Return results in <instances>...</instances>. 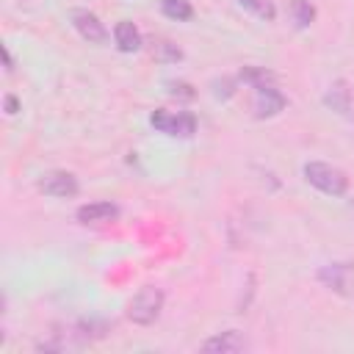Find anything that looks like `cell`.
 <instances>
[{"instance_id": "6da1fadb", "label": "cell", "mask_w": 354, "mask_h": 354, "mask_svg": "<svg viewBox=\"0 0 354 354\" xmlns=\"http://www.w3.org/2000/svg\"><path fill=\"white\" fill-rule=\"evenodd\" d=\"M301 174H304V180H307L313 188H318V191L326 194V196H343V194L348 191V174H346L343 169L332 166V163L310 160V163H304Z\"/></svg>"}, {"instance_id": "7a4b0ae2", "label": "cell", "mask_w": 354, "mask_h": 354, "mask_svg": "<svg viewBox=\"0 0 354 354\" xmlns=\"http://www.w3.org/2000/svg\"><path fill=\"white\" fill-rule=\"evenodd\" d=\"M163 310V290L155 288V285H144L138 288V293L127 301V318L138 326H149L158 321Z\"/></svg>"}, {"instance_id": "3957f363", "label": "cell", "mask_w": 354, "mask_h": 354, "mask_svg": "<svg viewBox=\"0 0 354 354\" xmlns=\"http://www.w3.org/2000/svg\"><path fill=\"white\" fill-rule=\"evenodd\" d=\"M149 124L171 138H191L196 133V116L191 111H169V108H158L149 116Z\"/></svg>"}, {"instance_id": "277c9868", "label": "cell", "mask_w": 354, "mask_h": 354, "mask_svg": "<svg viewBox=\"0 0 354 354\" xmlns=\"http://www.w3.org/2000/svg\"><path fill=\"white\" fill-rule=\"evenodd\" d=\"M318 282L337 296H354V263H326L318 268Z\"/></svg>"}, {"instance_id": "5b68a950", "label": "cell", "mask_w": 354, "mask_h": 354, "mask_svg": "<svg viewBox=\"0 0 354 354\" xmlns=\"http://www.w3.org/2000/svg\"><path fill=\"white\" fill-rule=\"evenodd\" d=\"M39 191H41L44 196L72 199V196H77L80 183H77V177H75L72 171H61V169H55V171H47V174L39 177Z\"/></svg>"}, {"instance_id": "8992f818", "label": "cell", "mask_w": 354, "mask_h": 354, "mask_svg": "<svg viewBox=\"0 0 354 354\" xmlns=\"http://www.w3.org/2000/svg\"><path fill=\"white\" fill-rule=\"evenodd\" d=\"M285 105H288V100H285V94L274 83L254 88V97H252V113H254V119H271L279 111H285Z\"/></svg>"}, {"instance_id": "52a82bcc", "label": "cell", "mask_w": 354, "mask_h": 354, "mask_svg": "<svg viewBox=\"0 0 354 354\" xmlns=\"http://www.w3.org/2000/svg\"><path fill=\"white\" fill-rule=\"evenodd\" d=\"M72 25L80 33V39H86L88 44H105L108 41V28L100 22V17L88 8H75L72 11Z\"/></svg>"}, {"instance_id": "ba28073f", "label": "cell", "mask_w": 354, "mask_h": 354, "mask_svg": "<svg viewBox=\"0 0 354 354\" xmlns=\"http://www.w3.org/2000/svg\"><path fill=\"white\" fill-rule=\"evenodd\" d=\"M199 348L205 354H241V351L249 348V340L238 329H227V332H218V335L207 337Z\"/></svg>"}, {"instance_id": "9c48e42d", "label": "cell", "mask_w": 354, "mask_h": 354, "mask_svg": "<svg viewBox=\"0 0 354 354\" xmlns=\"http://www.w3.org/2000/svg\"><path fill=\"white\" fill-rule=\"evenodd\" d=\"M324 102H326L332 111H337V113H343V116L354 119V91L348 88V83H346V80H335V83L326 88Z\"/></svg>"}, {"instance_id": "30bf717a", "label": "cell", "mask_w": 354, "mask_h": 354, "mask_svg": "<svg viewBox=\"0 0 354 354\" xmlns=\"http://www.w3.org/2000/svg\"><path fill=\"white\" fill-rule=\"evenodd\" d=\"M75 216L80 224H108L119 216V207L113 202H88V205H80Z\"/></svg>"}, {"instance_id": "8fae6325", "label": "cell", "mask_w": 354, "mask_h": 354, "mask_svg": "<svg viewBox=\"0 0 354 354\" xmlns=\"http://www.w3.org/2000/svg\"><path fill=\"white\" fill-rule=\"evenodd\" d=\"M113 41L122 53H136V50H141V30L130 19H122L113 25Z\"/></svg>"}, {"instance_id": "7c38bea8", "label": "cell", "mask_w": 354, "mask_h": 354, "mask_svg": "<svg viewBox=\"0 0 354 354\" xmlns=\"http://www.w3.org/2000/svg\"><path fill=\"white\" fill-rule=\"evenodd\" d=\"M160 11L174 22H188L194 17V6L188 0H160Z\"/></svg>"}, {"instance_id": "4fadbf2b", "label": "cell", "mask_w": 354, "mask_h": 354, "mask_svg": "<svg viewBox=\"0 0 354 354\" xmlns=\"http://www.w3.org/2000/svg\"><path fill=\"white\" fill-rule=\"evenodd\" d=\"M290 14L296 28H310L315 22V6L310 0H290Z\"/></svg>"}, {"instance_id": "5bb4252c", "label": "cell", "mask_w": 354, "mask_h": 354, "mask_svg": "<svg viewBox=\"0 0 354 354\" xmlns=\"http://www.w3.org/2000/svg\"><path fill=\"white\" fill-rule=\"evenodd\" d=\"M249 14H254L257 19H263V22H274L277 19V6H274V0H238Z\"/></svg>"}, {"instance_id": "9a60e30c", "label": "cell", "mask_w": 354, "mask_h": 354, "mask_svg": "<svg viewBox=\"0 0 354 354\" xmlns=\"http://www.w3.org/2000/svg\"><path fill=\"white\" fill-rule=\"evenodd\" d=\"M238 80H243V83H249L252 88H257V86L274 83V75H271L266 66H243V69L238 72Z\"/></svg>"}, {"instance_id": "2e32d148", "label": "cell", "mask_w": 354, "mask_h": 354, "mask_svg": "<svg viewBox=\"0 0 354 354\" xmlns=\"http://www.w3.org/2000/svg\"><path fill=\"white\" fill-rule=\"evenodd\" d=\"M152 58L160 61V64H177V61L183 58V50H180L177 44L166 41V39H158L155 47H152Z\"/></svg>"}, {"instance_id": "e0dca14e", "label": "cell", "mask_w": 354, "mask_h": 354, "mask_svg": "<svg viewBox=\"0 0 354 354\" xmlns=\"http://www.w3.org/2000/svg\"><path fill=\"white\" fill-rule=\"evenodd\" d=\"M169 91H171L174 97H185V100H191V97H194V91H191V86H188V83H169Z\"/></svg>"}, {"instance_id": "ac0fdd59", "label": "cell", "mask_w": 354, "mask_h": 354, "mask_svg": "<svg viewBox=\"0 0 354 354\" xmlns=\"http://www.w3.org/2000/svg\"><path fill=\"white\" fill-rule=\"evenodd\" d=\"M6 113H17V97H6Z\"/></svg>"}, {"instance_id": "d6986e66", "label": "cell", "mask_w": 354, "mask_h": 354, "mask_svg": "<svg viewBox=\"0 0 354 354\" xmlns=\"http://www.w3.org/2000/svg\"><path fill=\"white\" fill-rule=\"evenodd\" d=\"M3 55H6V72H14V61H11V53H8V47H3Z\"/></svg>"}]
</instances>
